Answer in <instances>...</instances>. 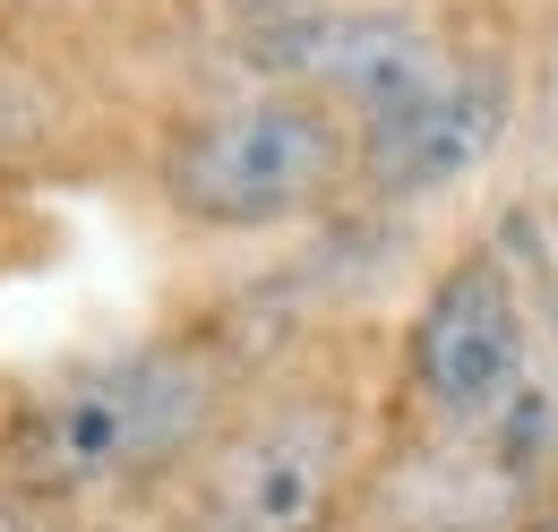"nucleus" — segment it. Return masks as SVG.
I'll list each match as a JSON object with an SVG mask.
<instances>
[{
    "label": "nucleus",
    "instance_id": "f03ea898",
    "mask_svg": "<svg viewBox=\"0 0 558 532\" xmlns=\"http://www.w3.org/2000/svg\"><path fill=\"white\" fill-rule=\"evenodd\" d=\"M344 172H352V137L336 121V104L292 95V86L241 95L163 146V198L207 232L301 223L344 190Z\"/></svg>",
    "mask_w": 558,
    "mask_h": 532
},
{
    "label": "nucleus",
    "instance_id": "39448f33",
    "mask_svg": "<svg viewBox=\"0 0 558 532\" xmlns=\"http://www.w3.org/2000/svg\"><path fill=\"white\" fill-rule=\"evenodd\" d=\"M413 387L447 430H489L524 403V301L489 250L429 283L413 318Z\"/></svg>",
    "mask_w": 558,
    "mask_h": 532
},
{
    "label": "nucleus",
    "instance_id": "20e7f679",
    "mask_svg": "<svg viewBox=\"0 0 558 532\" xmlns=\"http://www.w3.org/2000/svg\"><path fill=\"white\" fill-rule=\"evenodd\" d=\"M241 61L267 86L344 104L352 121H387L396 104H413L421 86L447 69V44L421 26L413 9H310L292 26H258L241 35Z\"/></svg>",
    "mask_w": 558,
    "mask_h": 532
},
{
    "label": "nucleus",
    "instance_id": "0eeeda50",
    "mask_svg": "<svg viewBox=\"0 0 558 532\" xmlns=\"http://www.w3.org/2000/svg\"><path fill=\"white\" fill-rule=\"evenodd\" d=\"M223 9L241 17V35H258V26H292L310 9H336V0H223Z\"/></svg>",
    "mask_w": 558,
    "mask_h": 532
},
{
    "label": "nucleus",
    "instance_id": "7ed1b4c3",
    "mask_svg": "<svg viewBox=\"0 0 558 532\" xmlns=\"http://www.w3.org/2000/svg\"><path fill=\"white\" fill-rule=\"evenodd\" d=\"M352 481V412L336 396H276L207 464L198 532H327Z\"/></svg>",
    "mask_w": 558,
    "mask_h": 532
},
{
    "label": "nucleus",
    "instance_id": "6e6552de",
    "mask_svg": "<svg viewBox=\"0 0 558 532\" xmlns=\"http://www.w3.org/2000/svg\"><path fill=\"white\" fill-rule=\"evenodd\" d=\"M542 532H558V524H542Z\"/></svg>",
    "mask_w": 558,
    "mask_h": 532
},
{
    "label": "nucleus",
    "instance_id": "f257e3e1",
    "mask_svg": "<svg viewBox=\"0 0 558 532\" xmlns=\"http://www.w3.org/2000/svg\"><path fill=\"white\" fill-rule=\"evenodd\" d=\"M215 403H223V361L207 343L172 335V343H130L95 370H77L61 387L17 412L9 430V472L35 498H86V489H130L172 456H190L207 438Z\"/></svg>",
    "mask_w": 558,
    "mask_h": 532
},
{
    "label": "nucleus",
    "instance_id": "423d86ee",
    "mask_svg": "<svg viewBox=\"0 0 558 532\" xmlns=\"http://www.w3.org/2000/svg\"><path fill=\"white\" fill-rule=\"evenodd\" d=\"M507 69L489 61H447L413 104H396L387 121H361L352 137V172L378 198H438L464 172H482L489 146L507 137Z\"/></svg>",
    "mask_w": 558,
    "mask_h": 532
}]
</instances>
